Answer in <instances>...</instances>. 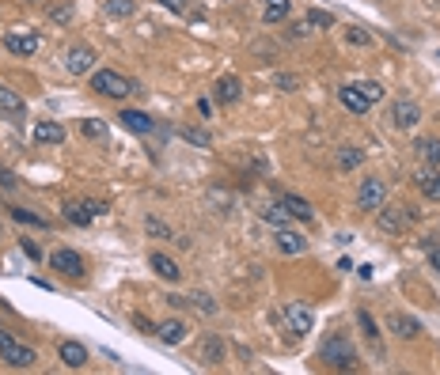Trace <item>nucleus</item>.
<instances>
[{
  "instance_id": "obj_12",
  "label": "nucleus",
  "mask_w": 440,
  "mask_h": 375,
  "mask_svg": "<svg viewBox=\"0 0 440 375\" xmlns=\"http://www.w3.org/2000/svg\"><path fill=\"white\" fill-rule=\"evenodd\" d=\"M285 322L293 326V334H312V311L304 304H288L285 307Z\"/></svg>"
},
{
  "instance_id": "obj_31",
  "label": "nucleus",
  "mask_w": 440,
  "mask_h": 375,
  "mask_svg": "<svg viewBox=\"0 0 440 375\" xmlns=\"http://www.w3.org/2000/svg\"><path fill=\"white\" fill-rule=\"evenodd\" d=\"M262 217H266L269 224H277V228H285V220H288V209H285V205H269V209H262Z\"/></svg>"
},
{
  "instance_id": "obj_3",
  "label": "nucleus",
  "mask_w": 440,
  "mask_h": 375,
  "mask_svg": "<svg viewBox=\"0 0 440 375\" xmlns=\"http://www.w3.org/2000/svg\"><path fill=\"white\" fill-rule=\"evenodd\" d=\"M0 360H8L12 368H31V364L39 360V353H34V349H27V345H20L12 334H4V330H0Z\"/></svg>"
},
{
  "instance_id": "obj_40",
  "label": "nucleus",
  "mask_w": 440,
  "mask_h": 375,
  "mask_svg": "<svg viewBox=\"0 0 440 375\" xmlns=\"http://www.w3.org/2000/svg\"><path fill=\"white\" fill-rule=\"evenodd\" d=\"M133 322L140 326V334H152V337H156V322H148V318H145V315H140V311L133 315Z\"/></svg>"
},
{
  "instance_id": "obj_39",
  "label": "nucleus",
  "mask_w": 440,
  "mask_h": 375,
  "mask_svg": "<svg viewBox=\"0 0 440 375\" xmlns=\"http://www.w3.org/2000/svg\"><path fill=\"white\" fill-rule=\"evenodd\" d=\"M345 34H349V42H353V46H372V34H368V31H361V27H349Z\"/></svg>"
},
{
  "instance_id": "obj_24",
  "label": "nucleus",
  "mask_w": 440,
  "mask_h": 375,
  "mask_svg": "<svg viewBox=\"0 0 440 375\" xmlns=\"http://www.w3.org/2000/svg\"><path fill=\"white\" fill-rule=\"evenodd\" d=\"M220 356H224L220 337H205V341H201V360L205 364H220Z\"/></svg>"
},
{
  "instance_id": "obj_4",
  "label": "nucleus",
  "mask_w": 440,
  "mask_h": 375,
  "mask_svg": "<svg viewBox=\"0 0 440 375\" xmlns=\"http://www.w3.org/2000/svg\"><path fill=\"white\" fill-rule=\"evenodd\" d=\"M65 220L69 224H76V228H88L91 220L95 217H102V212H107V205L102 201H65Z\"/></svg>"
},
{
  "instance_id": "obj_22",
  "label": "nucleus",
  "mask_w": 440,
  "mask_h": 375,
  "mask_svg": "<svg viewBox=\"0 0 440 375\" xmlns=\"http://www.w3.org/2000/svg\"><path fill=\"white\" fill-rule=\"evenodd\" d=\"M418 186H421V193H425V198L440 201V175H436V171H421V175H418Z\"/></svg>"
},
{
  "instance_id": "obj_45",
  "label": "nucleus",
  "mask_w": 440,
  "mask_h": 375,
  "mask_svg": "<svg viewBox=\"0 0 440 375\" xmlns=\"http://www.w3.org/2000/svg\"><path fill=\"white\" fill-rule=\"evenodd\" d=\"M429 266H433L436 273H440V247H436V250H429Z\"/></svg>"
},
{
  "instance_id": "obj_43",
  "label": "nucleus",
  "mask_w": 440,
  "mask_h": 375,
  "mask_svg": "<svg viewBox=\"0 0 440 375\" xmlns=\"http://www.w3.org/2000/svg\"><path fill=\"white\" fill-rule=\"evenodd\" d=\"M0 186H4V190H12V186H15V175H8V171H0Z\"/></svg>"
},
{
  "instance_id": "obj_38",
  "label": "nucleus",
  "mask_w": 440,
  "mask_h": 375,
  "mask_svg": "<svg viewBox=\"0 0 440 375\" xmlns=\"http://www.w3.org/2000/svg\"><path fill=\"white\" fill-rule=\"evenodd\" d=\"M20 250H23V254L31 258V261H42V247H39V243H31V239H20Z\"/></svg>"
},
{
  "instance_id": "obj_18",
  "label": "nucleus",
  "mask_w": 440,
  "mask_h": 375,
  "mask_svg": "<svg viewBox=\"0 0 440 375\" xmlns=\"http://www.w3.org/2000/svg\"><path fill=\"white\" fill-rule=\"evenodd\" d=\"M156 337L167 341V345H179L182 337H186V322H182V318H167V322L156 326Z\"/></svg>"
},
{
  "instance_id": "obj_36",
  "label": "nucleus",
  "mask_w": 440,
  "mask_h": 375,
  "mask_svg": "<svg viewBox=\"0 0 440 375\" xmlns=\"http://www.w3.org/2000/svg\"><path fill=\"white\" fill-rule=\"evenodd\" d=\"M145 228L152 231V236H160V239H171V228H167V224H160L156 217H148V220H145Z\"/></svg>"
},
{
  "instance_id": "obj_33",
  "label": "nucleus",
  "mask_w": 440,
  "mask_h": 375,
  "mask_svg": "<svg viewBox=\"0 0 440 375\" xmlns=\"http://www.w3.org/2000/svg\"><path fill=\"white\" fill-rule=\"evenodd\" d=\"M357 322H361V330L368 341H380V330H376V322H372V315L368 311H357Z\"/></svg>"
},
{
  "instance_id": "obj_14",
  "label": "nucleus",
  "mask_w": 440,
  "mask_h": 375,
  "mask_svg": "<svg viewBox=\"0 0 440 375\" xmlns=\"http://www.w3.org/2000/svg\"><path fill=\"white\" fill-rule=\"evenodd\" d=\"M338 99H342V107H345V110H353V114H368V110H372V102L364 99V91L357 88V83H353V88H342V91H338Z\"/></svg>"
},
{
  "instance_id": "obj_7",
  "label": "nucleus",
  "mask_w": 440,
  "mask_h": 375,
  "mask_svg": "<svg viewBox=\"0 0 440 375\" xmlns=\"http://www.w3.org/2000/svg\"><path fill=\"white\" fill-rule=\"evenodd\" d=\"M65 69H69L72 76L91 72V69H95V50H91V46H72V50L65 53Z\"/></svg>"
},
{
  "instance_id": "obj_32",
  "label": "nucleus",
  "mask_w": 440,
  "mask_h": 375,
  "mask_svg": "<svg viewBox=\"0 0 440 375\" xmlns=\"http://www.w3.org/2000/svg\"><path fill=\"white\" fill-rule=\"evenodd\" d=\"M182 137L190 140V144H198V148H209V144H213V137L205 133V129H190V125H186V129H182Z\"/></svg>"
},
{
  "instance_id": "obj_26",
  "label": "nucleus",
  "mask_w": 440,
  "mask_h": 375,
  "mask_svg": "<svg viewBox=\"0 0 440 375\" xmlns=\"http://www.w3.org/2000/svg\"><path fill=\"white\" fill-rule=\"evenodd\" d=\"M12 220H20V224H31V228H39V231H50V220H46V217H39V212L12 209Z\"/></svg>"
},
{
  "instance_id": "obj_29",
  "label": "nucleus",
  "mask_w": 440,
  "mask_h": 375,
  "mask_svg": "<svg viewBox=\"0 0 440 375\" xmlns=\"http://www.w3.org/2000/svg\"><path fill=\"white\" fill-rule=\"evenodd\" d=\"M133 0H107V12L114 15V20H129V15H133Z\"/></svg>"
},
{
  "instance_id": "obj_8",
  "label": "nucleus",
  "mask_w": 440,
  "mask_h": 375,
  "mask_svg": "<svg viewBox=\"0 0 440 375\" xmlns=\"http://www.w3.org/2000/svg\"><path fill=\"white\" fill-rule=\"evenodd\" d=\"M50 266L65 277H84V258L76 254V250H53Z\"/></svg>"
},
{
  "instance_id": "obj_23",
  "label": "nucleus",
  "mask_w": 440,
  "mask_h": 375,
  "mask_svg": "<svg viewBox=\"0 0 440 375\" xmlns=\"http://www.w3.org/2000/svg\"><path fill=\"white\" fill-rule=\"evenodd\" d=\"M0 110H4V114H15V118H20V114H23V99L15 95L12 88H0Z\"/></svg>"
},
{
  "instance_id": "obj_28",
  "label": "nucleus",
  "mask_w": 440,
  "mask_h": 375,
  "mask_svg": "<svg viewBox=\"0 0 440 375\" xmlns=\"http://www.w3.org/2000/svg\"><path fill=\"white\" fill-rule=\"evenodd\" d=\"M288 15V0H266V23H281Z\"/></svg>"
},
{
  "instance_id": "obj_44",
  "label": "nucleus",
  "mask_w": 440,
  "mask_h": 375,
  "mask_svg": "<svg viewBox=\"0 0 440 375\" xmlns=\"http://www.w3.org/2000/svg\"><path fill=\"white\" fill-rule=\"evenodd\" d=\"M277 88H285V91H293V88H296V76H281V80H277Z\"/></svg>"
},
{
  "instance_id": "obj_16",
  "label": "nucleus",
  "mask_w": 440,
  "mask_h": 375,
  "mask_svg": "<svg viewBox=\"0 0 440 375\" xmlns=\"http://www.w3.org/2000/svg\"><path fill=\"white\" fill-rule=\"evenodd\" d=\"M213 99H217L220 107L236 102V99H239V80H236V76H220L217 83H213Z\"/></svg>"
},
{
  "instance_id": "obj_30",
  "label": "nucleus",
  "mask_w": 440,
  "mask_h": 375,
  "mask_svg": "<svg viewBox=\"0 0 440 375\" xmlns=\"http://www.w3.org/2000/svg\"><path fill=\"white\" fill-rule=\"evenodd\" d=\"M361 148H342V152H338V167H342V171H353V167H361Z\"/></svg>"
},
{
  "instance_id": "obj_11",
  "label": "nucleus",
  "mask_w": 440,
  "mask_h": 375,
  "mask_svg": "<svg viewBox=\"0 0 440 375\" xmlns=\"http://www.w3.org/2000/svg\"><path fill=\"white\" fill-rule=\"evenodd\" d=\"M274 243H277L281 254H304V250H307V239L300 236V231H288V228H277Z\"/></svg>"
},
{
  "instance_id": "obj_10",
  "label": "nucleus",
  "mask_w": 440,
  "mask_h": 375,
  "mask_svg": "<svg viewBox=\"0 0 440 375\" xmlns=\"http://www.w3.org/2000/svg\"><path fill=\"white\" fill-rule=\"evenodd\" d=\"M4 46H8V53H20V57H31V53H39V34L12 31V34H4Z\"/></svg>"
},
{
  "instance_id": "obj_20",
  "label": "nucleus",
  "mask_w": 440,
  "mask_h": 375,
  "mask_svg": "<svg viewBox=\"0 0 440 375\" xmlns=\"http://www.w3.org/2000/svg\"><path fill=\"white\" fill-rule=\"evenodd\" d=\"M152 269H156V273H160L164 280H179V277H182V269L175 266V261L167 258V254H160V250L152 254Z\"/></svg>"
},
{
  "instance_id": "obj_42",
  "label": "nucleus",
  "mask_w": 440,
  "mask_h": 375,
  "mask_svg": "<svg viewBox=\"0 0 440 375\" xmlns=\"http://www.w3.org/2000/svg\"><path fill=\"white\" fill-rule=\"evenodd\" d=\"M53 20H58V23H69V20H72V4H61V8H53Z\"/></svg>"
},
{
  "instance_id": "obj_25",
  "label": "nucleus",
  "mask_w": 440,
  "mask_h": 375,
  "mask_svg": "<svg viewBox=\"0 0 440 375\" xmlns=\"http://www.w3.org/2000/svg\"><path fill=\"white\" fill-rule=\"evenodd\" d=\"M418 156H421V163L440 167V140H418Z\"/></svg>"
},
{
  "instance_id": "obj_37",
  "label": "nucleus",
  "mask_w": 440,
  "mask_h": 375,
  "mask_svg": "<svg viewBox=\"0 0 440 375\" xmlns=\"http://www.w3.org/2000/svg\"><path fill=\"white\" fill-rule=\"evenodd\" d=\"M357 88L364 91V99H368V102H380L383 99V88H380L376 80H372V83H357Z\"/></svg>"
},
{
  "instance_id": "obj_9",
  "label": "nucleus",
  "mask_w": 440,
  "mask_h": 375,
  "mask_svg": "<svg viewBox=\"0 0 440 375\" xmlns=\"http://www.w3.org/2000/svg\"><path fill=\"white\" fill-rule=\"evenodd\" d=\"M391 121H395L399 129H414L421 121V107H418V102H410V99H399L395 107H391Z\"/></svg>"
},
{
  "instance_id": "obj_19",
  "label": "nucleus",
  "mask_w": 440,
  "mask_h": 375,
  "mask_svg": "<svg viewBox=\"0 0 440 375\" xmlns=\"http://www.w3.org/2000/svg\"><path fill=\"white\" fill-rule=\"evenodd\" d=\"M61 360H65V368H84V364H88V349H84L80 341H65Z\"/></svg>"
},
{
  "instance_id": "obj_6",
  "label": "nucleus",
  "mask_w": 440,
  "mask_h": 375,
  "mask_svg": "<svg viewBox=\"0 0 440 375\" xmlns=\"http://www.w3.org/2000/svg\"><path fill=\"white\" fill-rule=\"evenodd\" d=\"M410 220H414V212L406 209V205H380V228L383 231H406Z\"/></svg>"
},
{
  "instance_id": "obj_27",
  "label": "nucleus",
  "mask_w": 440,
  "mask_h": 375,
  "mask_svg": "<svg viewBox=\"0 0 440 375\" xmlns=\"http://www.w3.org/2000/svg\"><path fill=\"white\" fill-rule=\"evenodd\" d=\"M80 133H84V137H88V140H102V137H107V121H95V118H84Z\"/></svg>"
},
{
  "instance_id": "obj_2",
  "label": "nucleus",
  "mask_w": 440,
  "mask_h": 375,
  "mask_svg": "<svg viewBox=\"0 0 440 375\" xmlns=\"http://www.w3.org/2000/svg\"><path fill=\"white\" fill-rule=\"evenodd\" d=\"M91 88H95L99 95H107V99H126L129 91H133V80H126L114 69H95L91 72Z\"/></svg>"
},
{
  "instance_id": "obj_35",
  "label": "nucleus",
  "mask_w": 440,
  "mask_h": 375,
  "mask_svg": "<svg viewBox=\"0 0 440 375\" xmlns=\"http://www.w3.org/2000/svg\"><path fill=\"white\" fill-rule=\"evenodd\" d=\"M190 304L198 307V311H205V315H217V304H213V299L205 296V292H194V296H190Z\"/></svg>"
},
{
  "instance_id": "obj_13",
  "label": "nucleus",
  "mask_w": 440,
  "mask_h": 375,
  "mask_svg": "<svg viewBox=\"0 0 440 375\" xmlns=\"http://www.w3.org/2000/svg\"><path fill=\"white\" fill-rule=\"evenodd\" d=\"M121 125L129 129V133H156V121L145 114V110H121Z\"/></svg>"
},
{
  "instance_id": "obj_34",
  "label": "nucleus",
  "mask_w": 440,
  "mask_h": 375,
  "mask_svg": "<svg viewBox=\"0 0 440 375\" xmlns=\"http://www.w3.org/2000/svg\"><path fill=\"white\" fill-rule=\"evenodd\" d=\"M307 27H334V15H331V12H319V8H312V12H307Z\"/></svg>"
},
{
  "instance_id": "obj_15",
  "label": "nucleus",
  "mask_w": 440,
  "mask_h": 375,
  "mask_svg": "<svg viewBox=\"0 0 440 375\" xmlns=\"http://www.w3.org/2000/svg\"><path fill=\"white\" fill-rule=\"evenodd\" d=\"M281 205L288 209V217H293V220H304V224L315 220V209L304 198H296V193H281Z\"/></svg>"
},
{
  "instance_id": "obj_41",
  "label": "nucleus",
  "mask_w": 440,
  "mask_h": 375,
  "mask_svg": "<svg viewBox=\"0 0 440 375\" xmlns=\"http://www.w3.org/2000/svg\"><path fill=\"white\" fill-rule=\"evenodd\" d=\"M160 4H167L171 12H179V15H190V4H186V0H160Z\"/></svg>"
},
{
  "instance_id": "obj_21",
  "label": "nucleus",
  "mask_w": 440,
  "mask_h": 375,
  "mask_svg": "<svg viewBox=\"0 0 440 375\" xmlns=\"http://www.w3.org/2000/svg\"><path fill=\"white\" fill-rule=\"evenodd\" d=\"M391 330H395L399 337H418V330H421V326H418V318H410V315H391Z\"/></svg>"
},
{
  "instance_id": "obj_17",
  "label": "nucleus",
  "mask_w": 440,
  "mask_h": 375,
  "mask_svg": "<svg viewBox=\"0 0 440 375\" xmlns=\"http://www.w3.org/2000/svg\"><path fill=\"white\" fill-rule=\"evenodd\" d=\"M31 137H34V144H61V140H65V129L58 125V121H39Z\"/></svg>"
},
{
  "instance_id": "obj_5",
  "label": "nucleus",
  "mask_w": 440,
  "mask_h": 375,
  "mask_svg": "<svg viewBox=\"0 0 440 375\" xmlns=\"http://www.w3.org/2000/svg\"><path fill=\"white\" fill-rule=\"evenodd\" d=\"M383 201H387V186H383V178H364L361 190H357V209L372 212V209H380Z\"/></svg>"
},
{
  "instance_id": "obj_1",
  "label": "nucleus",
  "mask_w": 440,
  "mask_h": 375,
  "mask_svg": "<svg viewBox=\"0 0 440 375\" xmlns=\"http://www.w3.org/2000/svg\"><path fill=\"white\" fill-rule=\"evenodd\" d=\"M319 356H323L326 364H331V368H353V364H357V349H353V341H349V337H345L342 330L326 337L323 349H319Z\"/></svg>"
}]
</instances>
